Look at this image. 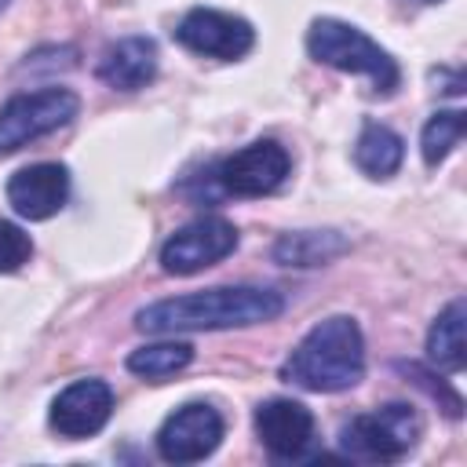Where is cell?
<instances>
[{
	"label": "cell",
	"mask_w": 467,
	"mask_h": 467,
	"mask_svg": "<svg viewBox=\"0 0 467 467\" xmlns=\"http://www.w3.org/2000/svg\"><path fill=\"white\" fill-rule=\"evenodd\" d=\"M405 161V139L379 124V120H365L354 142V164L368 175V179H390Z\"/></svg>",
	"instance_id": "9a60e30c"
},
{
	"label": "cell",
	"mask_w": 467,
	"mask_h": 467,
	"mask_svg": "<svg viewBox=\"0 0 467 467\" xmlns=\"http://www.w3.org/2000/svg\"><path fill=\"white\" fill-rule=\"evenodd\" d=\"M463 128H467L463 109H438V113L423 124V131H420L423 164H427V168H438V164L452 153V146L463 139Z\"/></svg>",
	"instance_id": "ac0fdd59"
},
{
	"label": "cell",
	"mask_w": 467,
	"mask_h": 467,
	"mask_svg": "<svg viewBox=\"0 0 467 467\" xmlns=\"http://www.w3.org/2000/svg\"><path fill=\"white\" fill-rule=\"evenodd\" d=\"M29 255H33L29 234L15 223H0V274H15L22 263H29Z\"/></svg>",
	"instance_id": "ffe728a7"
},
{
	"label": "cell",
	"mask_w": 467,
	"mask_h": 467,
	"mask_svg": "<svg viewBox=\"0 0 467 467\" xmlns=\"http://www.w3.org/2000/svg\"><path fill=\"white\" fill-rule=\"evenodd\" d=\"M175 40L204 58H244L255 44V29L252 22H244L241 15L230 11H215V7H193L182 15V22L175 26Z\"/></svg>",
	"instance_id": "ba28073f"
},
{
	"label": "cell",
	"mask_w": 467,
	"mask_h": 467,
	"mask_svg": "<svg viewBox=\"0 0 467 467\" xmlns=\"http://www.w3.org/2000/svg\"><path fill=\"white\" fill-rule=\"evenodd\" d=\"M292 171V157L277 139H255L212 168V182L226 197H266Z\"/></svg>",
	"instance_id": "8992f818"
},
{
	"label": "cell",
	"mask_w": 467,
	"mask_h": 467,
	"mask_svg": "<svg viewBox=\"0 0 467 467\" xmlns=\"http://www.w3.org/2000/svg\"><path fill=\"white\" fill-rule=\"evenodd\" d=\"M398 368H401V372H405L420 390H427V394H431V401H438V409H441L449 420H460V416H463V401H460V394H456L449 383H441L434 372H427V368H423V365H416V361H409V365L401 361Z\"/></svg>",
	"instance_id": "d6986e66"
},
{
	"label": "cell",
	"mask_w": 467,
	"mask_h": 467,
	"mask_svg": "<svg viewBox=\"0 0 467 467\" xmlns=\"http://www.w3.org/2000/svg\"><path fill=\"white\" fill-rule=\"evenodd\" d=\"M223 431H226L223 416L208 401H186L161 423V431L153 438L157 456L164 463H197L219 449Z\"/></svg>",
	"instance_id": "9c48e42d"
},
{
	"label": "cell",
	"mask_w": 467,
	"mask_h": 467,
	"mask_svg": "<svg viewBox=\"0 0 467 467\" xmlns=\"http://www.w3.org/2000/svg\"><path fill=\"white\" fill-rule=\"evenodd\" d=\"M420 441V416L405 401H387L376 412H361L339 427V449L354 460L394 463Z\"/></svg>",
	"instance_id": "277c9868"
},
{
	"label": "cell",
	"mask_w": 467,
	"mask_h": 467,
	"mask_svg": "<svg viewBox=\"0 0 467 467\" xmlns=\"http://www.w3.org/2000/svg\"><path fill=\"white\" fill-rule=\"evenodd\" d=\"M7 4H11V0H0V11H4V7H7Z\"/></svg>",
	"instance_id": "7402d4cb"
},
{
	"label": "cell",
	"mask_w": 467,
	"mask_h": 467,
	"mask_svg": "<svg viewBox=\"0 0 467 467\" xmlns=\"http://www.w3.org/2000/svg\"><path fill=\"white\" fill-rule=\"evenodd\" d=\"M255 434L274 460H303L314 445V412L292 398H270L255 409Z\"/></svg>",
	"instance_id": "7c38bea8"
},
{
	"label": "cell",
	"mask_w": 467,
	"mask_h": 467,
	"mask_svg": "<svg viewBox=\"0 0 467 467\" xmlns=\"http://www.w3.org/2000/svg\"><path fill=\"white\" fill-rule=\"evenodd\" d=\"M113 416V390L106 379H77L51 401V431L77 441L99 434Z\"/></svg>",
	"instance_id": "30bf717a"
},
{
	"label": "cell",
	"mask_w": 467,
	"mask_h": 467,
	"mask_svg": "<svg viewBox=\"0 0 467 467\" xmlns=\"http://www.w3.org/2000/svg\"><path fill=\"white\" fill-rule=\"evenodd\" d=\"M347 252H350V241L339 230H288L274 241V263L296 266V270L325 266Z\"/></svg>",
	"instance_id": "5bb4252c"
},
{
	"label": "cell",
	"mask_w": 467,
	"mask_h": 467,
	"mask_svg": "<svg viewBox=\"0 0 467 467\" xmlns=\"http://www.w3.org/2000/svg\"><path fill=\"white\" fill-rule=\"evenodd\" d=\"M237 248V230L223 215H201L186 226H179L164 244H161V270L171 277H190L219 259H226Z\"/></svg>",
	"instance_id": "52a82bcc"
},
{
	"label": "cell",
	"mask_w": 467,
	"mask_h": 467,
	"mask_svg": "<svg viewBox=\"0 0 467 467\" xmlns=\"http://www.w3.org/2000/svg\"><path fill=\"white\" fill-rule=\"evenodd\" d=\"M285 296L263 285H215L171 299H157L135 314V328L150 336L175 332H215V328H244L281 317Z\"/></svg>",
	"instance_id": "6da1fadb"
},
{
	"label": "cell",
	"mask_w": 467,
	"mask_h": 467,
	"mask_svg": "<svg viewBox=\"0 0 467 467\" xmlns=\"http://www.w3.org/2000/svg\"><path fill=\"white\" fill-rule=\"evenodd\" d=\"M80 109V99L69 88L22 91L0 106V157L15 153L58 128H66Z\"/></svg>",
	"instance_id": "5b68a950"
},
{
	"label": "cell",
	"mask_w": 467,
	"mask_h": 467,
	"mask_svg": "<svg viewBox=\"0 0 467 467\" xmlns=\"http://www.w3.org/2000/svg\"><path fill=\"white\" fill-rule=\"evenodd\" d=\"M420 4H441V0H420Z\"/></svg>",
	"instance_id": "44dd1931"
},
{
	"label": "cell",
	"mask_w": 467,
	"mask_h": 467,
	"mask_svg": "<svg viewBox=\"0 0 467 467\" xmlns=\"http://www.w3.org/2000/svg\"><path fill=\"white\" fill-rule=\"evenodd\" d=\"M157 77V44L150 36H124L99 58V80L117 91H139Z\"/></svg>",
	"instance_id": "4fadbf2b"
},
{
	"label": "cell",
	"mask_w": 467,
	"mask_h": 467,
	"mask_svg": "<svg viewBox=\"0 0 467 467\" xmlns=\"http://www.w3.org/2000/svg\"><path fill=\"white\" fill-rule=\"evenodd\" d=\"M193 361V347L182 343V339H168V343H146L139 350L128 354V372L150 379V383H161L168 376H175L179 368H186Z\"/></svg>",
	"instance_id": "e0dca14e"
},
{
	"label": "cell",
	"mask_w": 467,
	"mask_h": 467,
	"mask_svg": "<svg viewBox=\"0 0 467 467\" xmlns=\"http://www.w3.org/2000/svg\"><path fill=\"white\" fill-rule=\"evenodd\" d=\"M365 376V336L354 317L332 314L317 321L299 347L285 358L281 379L314 394H336L358 387Z\"/></svg>",
	"instance_id": "7a4b0ae2"
},
{
	"label": "cell",
	"mask_w": 467,
	"mask_h": 467,
	"mask_svg": "<svg viewBox=\"0 0 467 467\" xmlns=\"http://www.w3.org/2000/svg\"><path fill=\"white\" fill-rule=\"evenodd\" d=\"M306 51L314 62L332 66L339 73H361L372 80L376 95H394L401 84V69L372 36H365L358 26L339 18H314L306 29Z\"/></svg>",
	"instance_id": "3957f363"
},
{
	"label": "cell",
	"mask_w": 467,
	"mask_h": 467,
	"mask_svg": "<svg viewBox=\"0 0 467 467\" xmlns=\"http://www.w3.org/2000/svg\"><path fill=\"white\" fill-rule=\"evenodd\" d=\"M463 325H467V303L452 299L431 325L427 332V358L441 372H460L467 365V343H463Z\"/></svg>",
	"instance_id": "2e32d148"
},
{
	"label": "cell",
	"mask_w": 467,
	"mask_h": 467,
	"mask_svg": "<svg viewBox=\"0 0 467 467\" xmlns=\"http://www.w3.org/2000/svg\"><path fill=\"white\" fill-rule=\"evenodd\" d=\"M66 201H69V171H66V164L40 161V164L18 168L7 179V204L15 208V215H22L29 223L58 215L66 208Z\"/></svg>",
	"instance_id": "8fae6325"
}]
</instances>
